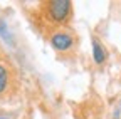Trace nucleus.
I'll return each instance as SVG.
<instances>
[{"label": "nucleus", "mask_w": 121, "mask_h": 119, "mask_svg": "<svg viewBox=\"0 0 121 119\" xmlns=\"http://www.w3.org/2000/svg\"><path fill=\"white\" fill-rule=\"evenodd\" d=\"M72 44H74V39L66 34V32H57L51 37V45L59 50V52H64V50H69L72 47Z\"/></svg>", "instance_id": "2"}, {"label": "nucleus", "mask_w": 121, "mask_h": 119, "mask_svg": "<svg viewBox=\"0 0 121 119\" xmlns=\"http://www.w3.org/2000/svg\"><path fill=\"white\" fill-rule=\"evenodd\" d=\"M7 86H9V69L0 64V94L5 92Z\"/></svg>", "instance_id": "4"}, {"label": "nucleus", "mask_w": 121, "mask_h": 119, "mask_svg": "<svg viewBox=\"0 0 121 119\" xmlns=\"http://www.w3.org/2000/svg\"><path fill=\"white\" fill-rule=\"evenodd\" d=\"M71 13V2L69 0H54L47 5V15L56 22H66Z\"/></svg>", "instance_id": "1"}, {"label": "nucleus", "mask_w": 121, "mask_h": 119, "mask_svg": "<svg viewBox=\"0 0 121 119\" xmlns=\"http://www.w3.org/2000/svg\"><path fill=\"white\" fill-rule=\"evenodd\" d=\"M93 59L96 64H103L106 61V50L103 49L101 42L98 39H93Z\"/></svg>", "instance_id": "3"}, {"label": "nucleus", "mask_w": 121, "mask_h": 119, "mask_svg": "<svg viewBox=\"0 0 121 119\" xmlns=\"http://www.w3.org/2000/svg\"><path fill=\"white\" fill-rule=\"evenodd\" d=\"M0 35H2L5 40H9V44H12V35L9 34V30H7V25H5V22L0 19Z\"/></svg>", "instance_id": "5"}, {"label": "nucleus", "mask_w": 121, "mask_h": 119, "mask_svg": "<svg viewBox=\"0 0 121 119\" xmlns=\"http://www.w3.org/2000/svg\"><path fill=\"white\" fill-rule=\"evenodd\" d=\"M0 119H5V117H0Z\"/></svg>", "instance_id": "6"}]
</instances>
